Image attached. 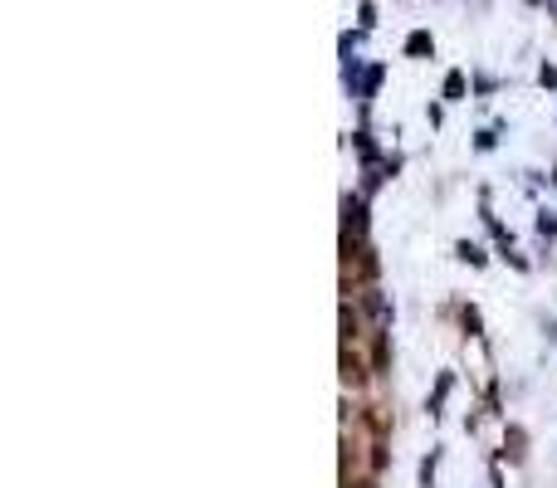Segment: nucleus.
Instances as JSON below:
<instances>
[{
	"label": "nucleus",
	"mask_w": 557,
	"mask_h": 488,
	"mask_svg": "<svg viewBox=\"0 0 557 488\" xmlns=\"http://www.w3.org/2000/svg\"><path fill=\"white\" fill-rule=\"evenodd\" d=\"M343 230H347V240H362L367 235V205L357 195H343Z\"/></svg>",
	"instance_id": "nucleus-1"
},
{
	"label": "nucleus",
	"mask_w": 557,
	"mask_h": 488,
	"mask_svg": "<svg viewBox=\"0 0 557 488\" xmlns=\"http://www.w3.org/2000/svg\"><path fill=\"white\" fill-rule=\"evenodd\" d=\"M503 459L509 464H523V454H528V430H523V425H509V430H503Z\"/></svg>",
	"instance_id": "nucleus-2"
},
{
	"label": "nucleus",
	"mask_w": 557,
	"mask_h": 488,
	"mask_svg": "<svg viewBox=\"0 0 557 488\" xmlns=\"http://www.w3.org/2000/svg\"><path fill=\"white\" fill-rule=\"evenodd\" d=\"M343 386H367V367H362V357H357L353 347H343Z\"/></svg>",
	"instance_id": "nucleus-3"
},
{
	"label": "nucleus",
	"mask_w": 557,
	"mask_h": 488,
	"mask_svg": "<svg viewBox=\"0 0 557 488\" xmlns=\"http://www.w3.org/2000/svg\"><path fill=\"white\" fill-rule=\"evenodd\" d=\"M362 303H367V313H371V323H377V332H387V327H391V303H387V298H381L377 288H367Z\"/></svg>",
	"instance_id": "nucleus-4"
},
{
	"label": "nucleus",
	"mask_w": 557,
	"mask_h": 488,
	"mask_svg": "<svg viewBox=\"0 0 557 488\" xmlns=\"http://www.w3.org/2000/svg\"><path fill=\"white\" fill-rule=\"evenodd\" d=\"M455 254L464 259V264H474V269H484V259H489L479 244H470V240H460V249H455Z\"/></svg>",
	"instance_id": "nucleus-5"
},
{
	"label": "nucleus",
	"mask_w": 557,
	"mask_h": 488,
	"mask_svg": "<svg viewBox=\"0 0 557 488\" xmlns=\"http://www.w3.org/2000/svg\"><path fill=\"white\" fill-rule=\"evenodd\" d=\"M445 396H450V371L436 381V396H430V406H426V410H430V415H440V406H445Z\"/></svg>",
	"instance_id": "nucleus-6"
},
{
	"label": "nucleus",
	"mask_w": 557,
	"mask_h": 488,
	"mask_svg": "<svg viewBox=\"0 0 557 488\" xmlns=\"http://www.w3.org/2000/svg\"><path fill=\"white\" fill-rule=\"evenodd\" d=\"M406 54H430V35H426V29H416V35L406 39Z\"/></svg>",
	"instance_id": "nucleus-7"
},
{
	"label": "nucleus",
	"mask_w": 557,
	"mask_h": 488,
	"mask_svg": "<svg viewBox=\"0 0 557 488\" xmlns=\"http://www.w3.org/2000/svg\"><path fill=\"white\" fill-rule=\"evenodd\" d=\"M445 98H464V74H450L445 79Z\"/></svg>",
	"instance_id": "nucleus-8"
},
{
	"label": "nucleus",
	"mask_w": 557,
	"mask_h": 488,
	"mask_svg": "<svg viewBox=\"0 0 557 488\" xmlns=\"http://www.w3.org/2000/svg\"><path fill=\"white\" fill-rule=\"evenodd\" d=\"M353 332H357V318H353V308H343V337L353 342Z\"/></svg>",
	"instance_id": "nucleus-9"
},
{
	"label": "nucleus",
	"mask_w": 557,
	"mask_h": 488,
	"mask_svg": "<svg viewBox=\"0 0 557 488\" xmlns=\"http://www.w3.org/2000/svg\"><path fill=\"white\" fill-rule=\"evenodd\" d=\"M538 230L543 235H557V220H553V215H538Z\"/></svg>",
	"instance_id": "nucleus-10"
},
{
	"label": "nucleus",
	"mask_w": 557,
	"mask_h": 488,
	"mask_svg": "<svg viewBox=\"0 0 557 488\" xmlns=\"http://www.w3.org/2000/svg\"><path fill=\"white\" fill-rule=\"evenodd\" d=\"M347 488H371V484H347Z\"/></svg>",
	"instance_id": "nucleus-11"
}]
</instances>
